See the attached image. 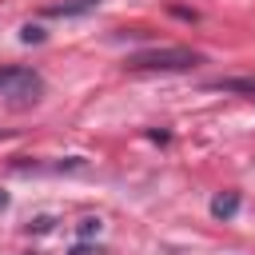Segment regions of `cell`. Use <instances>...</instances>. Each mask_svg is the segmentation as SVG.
<instances>
[{
  "label": "cell",
  "mask_w": 255,
  "mask_h": 255,
  "mask_svg": "<svg viewBox=\"0 0 255 255\" xmlns=\"http://www.w3.org/2000/svg\"><path fill=\"white\" fill-rule=\"evenodd\" d=\"M92 235H100V219H96V215L80 219V239H92Z\"/></svg>",
  "instance_id": "5b68a950"
},
{
  "label": "cell",
  "mask_w": 255,
  "mask_h": 255,
  "mask_svg": "<svg viewBox=\"0 0 255 255\" xmlns=\"http://www.w3.org/2000/svg\"><path fill=\"white\" fill-rule=\"evenodd\" d=\"M211 88H219V92H247V96H255V76H247V80H215Z\"/></svg>",
  "instance_id": "277c9868"
},
{
  "label": "cell",
  "mask_w": 255,
  "mask_h": 255,
  "mask_svg": "<svg viewBox=\"0 0 255 255\" xmlns=\"http://www.w3.org/2000/svg\"><path fill=\"white\" fill-rule=\"evenodd\" d=\"M239 191H219L215 199H211V215L215 219H235V211H239Z\"/></svg>",
  "instance_id": "3957f363"
},
{
  "label": "cell",
  "mask_w": 255,
  "mask_h": 255,
  "mask_svg": "<svg viewBox=\"0 0 255 255\" xmlns=\"http://www.w3.org/2000/svg\"><path fill=\"white\" fill-rule=\"evenodd\" d=\"M40 92V76L28 72V68H16V64H4L0 68V96H24V100H36Z\"/></svg>",
  "instance_id": "7a4b0ae2"
},
{
  "label": "cell",
  "mask_w": 255,
  "mask_h": 255,
  "mask_svg": "<svg viewBox=\"0 0 255 255\" xmlns=\"http://www.w3.org/2000/svg\"><path fill=\"white\" fill-rule=\"evenodd\" d=\"M72 255H100V247H92V243H76Z\"/></svg>",
  "instance_id": "ba28073f"
},
{
  "label": "cell",
  "mask_w": 255,
  "mask_h": 255,
  "mask_svg": "<svg viewBox=\"0 0 255 255\" xmlns=\"http://www.w3.org/2000/svg\"><path fill=\"white\" fill-rule=\"evenodd\" d=\"M56 227V219L52 215H40V219H32V231H52Z\"/></svg>",
  "instance_id": "52a82bcc"
},
{
  "label": "cell",
  "mask_w": 255,
  "mask_h": 255,
  "mask_svg": "<svg viewBox=\"0 0 255 255\" xmlns=\"http://www.w3.org/2000/svg\"><path fill=\"white\" fill-rule=\"evenodd\" d=\"M20 40H24V44H40V40H44V32H40L36 24H24V28H20Z\"/></svg>",
  "instance_id": "8992f818"
},
{
  "label": "cell",
  "mask_w": 255,
  "mask_h": 255,
  "mask_svg": "<svg viewBox=\"0 0 255 255\" xmlns=\"http://www.w3.org/2000/svg\"><path fill=\"white\" fill-rule=\"evenodd\" d=\"M4 207H8V191H0V211H4Z\"/></svg>",
  "instance_id": "9c48e42d"
},
{
  "label": "cell",
  "mask_w": 255,
  "mask_h": 255,
  "mask_svg": "<svg viewBox=\"0 0 255 255\" xmlns=\"http://www.w3.org/2000/svg\"><path fill=\"white\" fill-rule=\"evenodd\" d=\"M195 64H203V52L195 48H147V52L128 56L131 72H187Z\"/></svg>",
  "instance_id": "6da1fadb"
}]
</instances>
